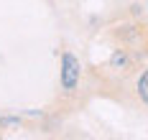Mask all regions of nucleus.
I'll list each match as a JSON object with an SVG mask.
<instances>
[{
  "label": "nucleus",
  "instance_id": "f257e3e1",
  "mask_svg": "<svg viewBox=\"0 0 148 140\" xmlns=\"http://www.w3.org/2000/svg\"><path fill=\"white\" fill-rule=\"evenodd\" d=\"M79 77H82V64L74 54H61V87L66 92H72L74 87L79 84Z\"/></svg>",
  "mask_w": 148,
  "mask_h": 140
},
{
  "label": "nucleus",
  "instance_id": "f03ea898",
  "mask_svg": "<svg viewBox=\"0 0 148 140\" xmlns=\"http://www.w3.org/2000/svg\"><path fill=\"white\" fill-rule=\"evenodd\" d=\"M138 97H140V99L148 105V69L140 74V77H138Z\"/></svg>",
  "mask_w": 148,
  "mask_h": 140
}]
</instances>
